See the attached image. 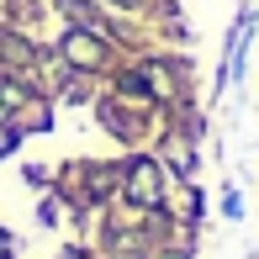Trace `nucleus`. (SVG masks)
I'll use <instances>...</instances> for the list:
<instances>
[{"mask_svg":"<svg viewBox=\"0 0 259 259\" xmlns=\"http://www.w3.org/2000/svg\"><path fill=\"white\" fill-rule=\"evenodd\" d=\"M11 143H16V138H11V133H0V154H6V148H11Z\"/></svg>","mask_w":259,"mask_h":259,"instance_id":"3","label":"nucleus"},{"mask_svg":"<svg viewBox=\"0 0 259 259\" xmlns=\"http://www.w3.org/2000/svg\"><path fill=\"white\" fill-rule=\"evenodd\" d=\"M69 58H85V64H90V58H96V42L74 32V37H69Z\"/></svg>","mask_w":259,"mask_h":259,"instance_id":"2","label":"nucleus"},{"mask_svg":"<svg viewBox=\"0 0 259 259\" xmlns=\"http://www.w3.org/2000/svg\"><path fill=\"white\" fill-rule=\"evenodd\" d=\"M127 191H133L138 201H154V196H159V175H154V164H138L133 180H127Z\"/></svg>","mask_w":259,"mask_h":259,"instance_id":"1","label":"nucleus"}]
</instances>
